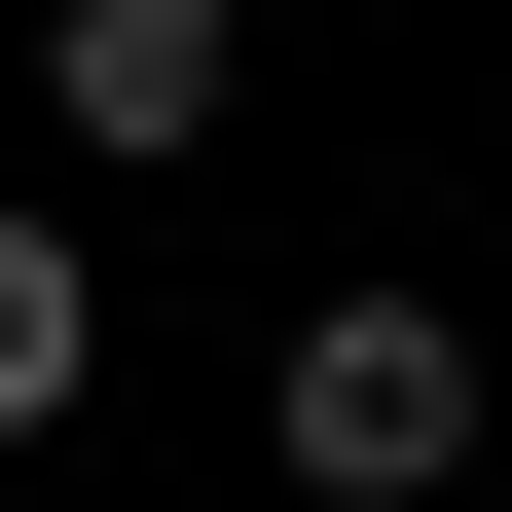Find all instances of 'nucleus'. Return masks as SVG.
<instances>
[{"label":"nucleus","instance_id":"nucleus-1","mask_svg":"<svg viewBox=\"0 0 512 512\" xmlns=\"http://www.w3.org/2000/svg\"><path fill=\"white\" fill-rule=\"evenodd\" d=\"M256 439H293V512H439L476 476V330L439 293H330V330L256 366Z\"/></svg>","mask_w":512,"mask_h":512},{"label":"nucleus","instance_id":"nucleus-2","mask_svg":"<svg viewBox=\"0 0 512 512\" xmlns=\"http://www.w3.org/2000/svg\"><path fill=\"white\" fill-rule=\"evenodd\" d=\"M220 74H256V0H37V110L74 147H220Z\"/></svg>","mask_w":512,"mask_h":512},{"label":"nucleus","instance_id":"nucleus-3","mask_svg":"<svg viewBox=\"0 0 512 512\" xmlns=\"http://www.w3.org/2000/svg\"><path fill=\"white\" fill-rule=\"evenodd\" d=\"M74 366H110V293H74V220H0V439H74Z\"/></svg>","mask_w":512,"mask_h":512}]
</instances>
